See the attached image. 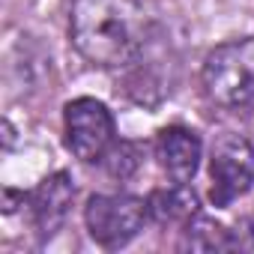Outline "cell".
Returning a JSON list of instances; mask_svg holds the SVG:
<instances>
[{
  "label": "cell",
  "instance_id": "cell-1",
  "mask_svg": "<svg viewBox=\"0 0 254 254\" xmlns=\"http://www.w3.org/2000/svg\"><path fill=\"white\" fill-rule=\"evenodd\" d=\"M72 45L102 69L129 66L150 39L144 0H75L69 15Z\"/></svg>",
  "mask_w": 254,
  "mask_h": 254
},
{
  "label": "cell",
  "instance_id": "cell-2",
  "mask_svg": "<svg viewBox=\"0 0 254 254\" xmlns=\"http://www.w3.org/2000/svg\"><path fill=\"white\" fill-rule=\"evenodd\" d=\"M203 96L218 108L254 102V39H230L212 48L200 72Z\"/></svg>",
  "mask_w": 254,
  "mask_h": 254
},
{
  "label": "cell",
  "instance_id": "cell-3",
  "mask_svg": "<svg viewBox=\"0 0 254 254\" xmlns=\"http://www.w3.org/2000/svg\"><path fill=\"white\" fill-rule=\"evenodd\" d=\"M150 218V203L135 194H93L84 209L87 230L96 245L120 248L135 239Z\"/></svg>",
  "mask_w": 254,
  "mask_h": 254
},
{
  "label": "cell",
  "instance_id": "cell-4",
  "mask_svg": "<svg viewBox=\"0 0 254 254\" xmlns=\"http://www.w3.org/2000/svg\"><path fill=\"white\" fill-rule=\"evenodd\" d=\"M63 129L69 153L81 162H102L114 147V117L99 99H72L63 108Z\"/></svg>",
  "mask_w": 254,
  "mask_h": 254
},
{
  "label": "cell",
  "instance_id": "cell-5",
  "mask_svg": "<svg viewBox=\"0 0 254 254\" xmlns=\"http://www.w3.org/2000/svg\"><path fill=\"white\" fill-rule=\"evenodd\" d=\"M209 200L212 206H230L254 183V150L239 135H224L209 159Z\"/></svg>",
  "mask_w": 254,
  "mask_h": 254
},
{
  "label": "cell",
  "instance_id": "cell-6",
  "mask_svg": "<svg viewBox=\"0 0 254 254\" xmlns=\"http://www.w3.org/2000/svg\"><path fill=\"white\" fill-rule=\"evenodd\" d=\"M75 200V183L66 171H57L51 177H45L33 194H30V212H33V224L39 230V236H54L72 209Z\"/></svg>",
  "mask_w": 254,
  "mask_h": 254
},
{
  "label": "cell",
  "instance_id": "cell-7",
  "mask_svg": "<svg viewBox=\"0 0 254 254\" xmlns=\"http://www.w3.org/2000/svg\"><path fill=\"white\" fill-rule=\"evenodd\" d=\"M156 159L174 183H189L200 168L203 144L197 132L186 129V126H168L156 138Z\"/></svg>",
  "mask_w": 254,
  "mask_h": 254
},
{
  "label": "cell",
  "instance_id": "cell-8",
  "mask_svg": "<svg viewBox=\"0 0 254 254\" xmlns=\"http://www.w3.org/2000/svg\"><path fill=\"white\" fill-rule=\"evenodd\" d=\"M150 218L159 224H186L191 215H197V194L186 183H174L168 189H156L150 194Z\"/></svg>",
  "mask_w": 254,
  "mask_h": 254
},
{
  "label": "cell",
  "instance_id": "cell-9",
  "mask_svg": "<svg viewBox=\"0 0 254 254\" xmlns=\"http://www.w3.org/2000/svg\"><path fill=\"white\" fill-rule=\"evenodd\" d=\"M180 248L183 251H227V248H233V239H230V230L224 224L197 212L183 224Z\"/></svg>",
  "mask_w": 254,
  "mask_h": 254
},
{
  "label": "cell",
  "instance_id": "cell-10",
  "mask_svg": "<svg viewBox=\"0 0 254 254\" xmlns=\"http://www.w3.org/2000/svg\"><path fill=\"white\" fill-rule=\"evenodd\" d=\"M105 165H108V174L111 177H117V180H126V177H132L135 174V168H138V150H135V144H126V141H120V144H114L111 150H108V156L102 159Z\"/></svg>",
  "mask_w": 254,
  "mask_h": 254
}]
</instances>
